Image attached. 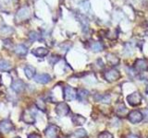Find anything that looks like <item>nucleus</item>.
<instances>
[{
	"mask_svg": "<svg viewBox=\"0 0 148 138\" xmlns=\"http://www.w3.org/2000/svg\"><path fill=\"white\" fill-rule=\"evenodd\" d=\"M143 97L139 92H133L127 97V101L130 105L132 106H138L142 102Z\"/></svg>",
	"mask_w": 148,
	"mask_h": 138,
	"instance_id": "obj_1",
	"label": "nucleus"
},
{
	"mask_svg": "<svg viewBox=\"0 0 148 138\" xmlns=\"http://www.w3.org/2000/svg\"><path fill=\"white\" fill-rule=\"evenodd\" d=\"M77 98V91L73 87L67 86L64 87V99L67 101H72Z\"/></svg>",
	"mask_w": 148,
	"mask_h": 138,
	"instance_id": "obj_2",
	"label": "nucleus"
},
{
	"mask_svg": "<svg viewBox=\"0 0 148 138\" xmlns=\"http://www.w3.org/2000/svg\"><path fill=\"white\" fill-rule=\"evenodd\" d=\"M69 112H71V109L66 102H59L56 107V112L60 117L66 116L69 113Z\"/></svg>",
	"mask_w": 148,
	"mask_h": 138,
	"instance_id": "obj_3",
	"label": "nucleus"
},
{
	"mask_svg": "<svg viewBox=\"0 0 148 138\" xmlns=\"http://www.w3.org/2000/svg\"><path fill=\"white\" fill-rule=\"evenodd\" d=\"M106 81L108 82H115L119 79L120 77V73L116 70V69H109L108 71H106L104 75Z\"/></svg>",
	"mask_w": 148,
	"mask_h": 138,
	"instance_id": "obj_4",
	"label": "nucleus"
},
{
	"mask_svg": "<svg viewBox=\"0 0 148 138\" xmlns=\"http://www.w3.org/2000/svg\"><path fill=\"white\" fill-rule=\"evenodd\" d=\"M60 129L57 125H49L45 129V135L46 138H58Z\"/></svg>",
	"mask_w": 148,
	"mask_h": 138,
	"instance_id": "obj_5",
	"label": "nucleus"
},
{
	"mask_svg": "<svg viewBox=\"0 0 148 138\" xmlns=\"http://www.w3.org/2000/svg\"><path fill=\"white\" fill-rule=\"evenodd\" d=\"M128 119L132 123H138L143 121V115L139 110H132L128 114Z\"/></svg>",
	"mask_w": 148,
	"mask_h": 138,
	"instance_id": "obj_6",
	"label": "nucleus"
},
{
	"mask_svg": "<svg viewBox=\"0 0 148 138\" xmlns=\"http://www.w3.org/2000/svg\"><path fill=\"white\" fill-rule=\"evenodd\" d=\"M134 68L139 72L148 70V62L145 59H137L134 64Z\"/></svg>",
	"mask_w": 148,
	"mask_h": 138,
	"instance_id": "obj_7",
	"label": "nucleus"
},
{
	"mask_svg": "<svg viewBox=\"0 0 148 138\" xmlns=\"http://www.w3.org/2000/svg\"><path fill=\"white\" fill-rule=\"evenodd\" d=\"M21 120L25 123L28 124H32L35 122V118L29 110H25L24 112L22 113V116H21Z\"/></svg>",
	"mask_w": 148,
	"mask_h": 138,
	"instance_id": "obj_8",
	"label": "nucleus"
},
{
	"mask_svg": "<svg viewBox=\"0 0 148 138\" xmlns=\"http://www.w3.org/2000/svg\"><path fill=\"white\" fill-rule=\"evenodd\" d=\"M115 112L119 117H125L128 115V109L123 103H118L115 107Z\"/></svg>",
	"mask_w": 148,
	"mask_h": 138,
	"instance_id": "obj_9",
	"label": "nucleus"
},
{
	"mask_svg": "<svg viewBox=\"0 0 148 138\" xmlns=\"http://www.w3.org/2000/svg\"><path fill=\"white\" fill-rule=\"evenodd\" d=\"M14 129V125L12 122L8 120H5V121L0 122V131L3 133H9Z\"/></svg>",
	"mask_w": 148,
	"mask_h": 138,
	"instance_id": "obj_10",
	"label": "nucleus"
},
{
	"mask_svg": "<svg viewBox=\"0 0 148 138\" xmlns=\"http://www.w3.org/2000/svg\"><path fill=\"white\" fill-rule=\"evenodd\" d=\"M34 80L40 84H47L51 80V76L47 74H38L34 76Z\"/></svg>",
	"mask_w": 148,
	"mask_h": 138,
	"instance_id": "obj_11",
	"label": "nucleus"
},
{
	"mask_svg": "<svg viewBox=\"0 0 148 138\" xmlns=\"http://www.w3.org/2000/svg\"><path fill=\"white\" fill-rule=\"evenodd\" d=\"M24 87H25L24 83H23V81H21L20 79L14 80L12 82V84H11V89H12V90L17 92V93H20V92H21L23 89H24Z\"/></svg>",
	"mask_w": 148,
	"mask_h": 138,
	"instance_id": "obj_12",
	"label": "nucleus"
},
{
	"mask_svg": "<svg viewBox=\"0 0 148 138\" xmlns=\"http://www.w3.org/2000/svg\"><path fill=\"white\" fill-rule=\"evenodd\" d=\"M14 52H15V53H17L18 55H20V56H24V55H26V53H28V49L25 45L18 44L15 46V48H14Z\"/></svg>",
	"mask_w": 148,
	"mask_h": 138,
	"instance_id": "obj_13",
	"label": "nucleus"
},
{
	"mask_svg": "<svg viewBox=\"0 0 148 138\" xmlns=\"http://www.w3.org/2000/svg\"><path fill=\"white\" fill-rule=\"evenodd\" d=\"M106 60H108V62L111 64V66H118V64H119V58L116 56L115 54L113 53H108L106 55Z\"/></svg>",
	"mask_w": 148,
	"mask_h": 138,
	"instance_id": "obj_14",
	"label": "nucleus"
},
{
	"mask_svg": "<svg viewBox=\"0 0 148 138\" xmlns=\"http://www.w3.org/2000/svg\"><path fill=\"white\" fill-rule=\"evenodd\" d=\"M32 53V54H34L36 57H45V55L48 54V50L43 47H40V48L34 49Z\"/></svg>",
	"mask_w": 148,
	"mask_h": 138,
	"instance_id": "obj_15",
	"label": "nucleus"
},
{
	"mask_svg": "<svg viewBox=\"0 0 148 138\" xmlns=\"http://www.w3.org/2000/svg\"><path fill=\"white\" fill-rule=\"evenodd\" d=\"M88 97H89V92L85 89H79L77 91V98L79 99V100L83 102V101H86Z\"/></svg>",
	"mask_w": 148,
	"mask_h": 138,
	"instance_id": "obj_16",
	"label": "nucleus"
},
{
	"mask_svg": "<svg viewBox=\"0 0 148 138\" xmlns=\"http://www.w3.org/2000/svg\"><path fill=\"white\" fill-rule=\"evenodd\" d=\"M72 122L75 125H82L86 122V118L80 114H76L72 117Z\"/></svg>",
	"mask_w": 148,
	"mask_h": 138,
	"instance_id": "obj_17",
	"label": "nucleus"
},
{
	"mask_svg": "<svg viewBox=\"0 0 148 138\" xmlns=\"http://www.w3.org/2000/svg\"><path fill=\"white\" fill-rule=\"evenodd\" d=\"M35 68L34 66H25L24 68V73H25V76L29 78V79H31V78H32L34 76H35Z\"/></svg>",
	"mask_w": 148,
	"mask_h": 138,
	"instance_id": "obj_18",
	"label": "nucleus"
},
{
	"mask_svg": "<svg viewBox=\"0 0 148 138\" xmlns=\"http://www.w3.org/2000/svg\"><path fill=\"white\" fill-rule=\"evenodd\" d=\"M11 69V64L9 62L6 61V60L0 59V71L7 72Z\"/></svg>",
	"mask_w": 148,
	"mask_h": 138,
	"instance_id": "obj_19",
	"label": "nucleus"
},
{
	"mask_svg": "<svg viewBox=\"0 0 148 138\" xmlns=\"http://www.w3.org/2000/svg\"><path fill=\"white\" fill-rule=\"evenodd\" d=\"M78 18L82 22V30L84 31H87L88 30V27H89V20H88L83 15H78Z\"/></svg>",
	"mask_w": 148,
	"mask_h": 138,
	"instance_id": "obj_20",
	"label": "nucleus"
},
{
	"mask_svg": "<svg viewBox=\"0 0 148 138\" xmlns=\"http://www.w3.org/2000/svg\"><path fill=\"white\" fill-rule=\"evenodd\" d=\"M91 49L95 53L101 52V51L103 50V45H102V43H99V41H92L91 43Z\"/></svg>",
	"mask_w": 148,
	"mask_h": 138,
	"instance_id": "obj_21",
	"label": "nucleus"
},
{
	"mask_svg": "<svg viewBox=\"0 0 148 138\" xmlns=\"http://www.w3.org/2000/svg\"><path fill=\"white\" fill-rule=\"evenodd\" d=\"M29 15H30V11L28 10V8H21V10L18 12L17 17L23 20V18H26L29 17Z\"/></svg>",
	"mask_w": 148,
	"mask_h": 138,
	"instance_id": "obj_22",
	"label": "nucleus"
},
{
	"mask_svg": "<svg viewBox=\"0 0 148 138\" xmlns=\"http://www.w3.org/2000/svg\"><path fill=\"white\" fill-rule=\"evenodd\" d=\"M95 99L99 100L101 102L104 103H109L110 102V96L109 95H96L95 96Z\"/></svg>",
	"mask_w": 148,
	"mask_h": 138,
	"instance_id": "obj_23",
	"label": "nucleus"
},
{
	"mask_svg": "<svg viewBox=\"0 0 148 138\" xmlns=\"http://www.w3.org/2000/svg\"><path fill=\"white\" fill-rule=\"evenodd\" d=\"M86 135H87V133L84 129H79V130L73 133V136L75 138H83L86 136Z\"/></svg>",
	"mask_w": 148,
	"mask_h": 138,
	"instance_id": "obj_24",
	"label": "nucleus"
},
{
	"mask_svg": "<svg viewBox=\"0 0 148 138\" xmlns=\"http://www.w3.org/2000/svg\"><path fill=\"white\" fill-rule=\"evenodd\" d=\"M81 7L82 9V11L84 12H87L90 10V3L88 0H85V1H83L81 3Z\"/></svg>",
	"mask_w": 148,
	"mask_h": 138,
	"instance_id": "obj_25",
	"label": "nucleus"
},
{
	"mask_svg": "<svg viewBox=\"0 0 148 138\" xmlns=\"http://www.w3.org/2000/svg\"><path fill=\"white\" fill-rule=\"evenodd\" d=\"M29 37H30V39L32 40V41L39 40V39H40V34H39V33H37L36 31H32V32H30Z\"/></svg>",
	"mask_w": 148,
	"mask_h": 138,
	"instance_id": "obj_26",
	"label": "nucleus"
},
{
	"mask_svg": "<svg viewBox=\"0 0 148 138\" xmlns=\"http://www.w3.org/2000/svg\"><path fill=\"white\" fill-rule=\"evenodd\" d=\"M98 138H114L113 135H111L109 132H102L98 135Z\"/></svg>",
	"mask_w": 148,
	"mask_h": 138,
	"instance_id": "obj_27",
	"label": "nucleus"
},
{
	"mask_svg": "<svg viewBox=\"0 0 148 138\" xmlns=\"http://www.w3.org/2000/svg\"><path fill=\"white\" fill-rule=\"evenodd\" d=\"M36 106L37 108L42 110H45V101H43L42 99H39L38 101L36 102Z\"/></svg>",
	"mask_w": 148,
	"mask_h": 138,
	"instance_id": "obj_28",
	"label": "nucleus"
},
{
	"mask_svg": "<svg viewBox=\"0 0 148 138\" xmlns=\"http://www.w3.org/2000/svg\"><path fill=\"white\" fill-rule=\"evenodd\" d=\"M28 138H41V136L38 135V133H31L28 136Z\"/></svg>",
	"mask_w": 148,
	"mask_h": 138,
	"instance_id": "obj_29",
	"label": "nucleus"
},
{
	"mask_svg": "<svg viewBox=\"0 0 148 138\" xmlns=\"http://www.w3.org/2000/svg\"><path fill=\"white\" fill-rule=\"evenodd\" d=\"M143 118L145 119V121H148V108H146L143 112Z\"/></svg>",
	"mask_w": 148,
	"mask_h": 138,
	"instance_id": "obj_30",
	"label": "nucleus"
},
{
	"mask_svg": "<svg viewBox=\"0 0 148 138\" xmlns=\"http://www.w3.org/2000/svg\"><path fill=\"white\" fill-rule=\"evenodd\" d=\"M126 138H139V136H137L135 135H127Z\"/></svg>",
	"mask_w": 148,
	"mask_h": 138,
	"instance_id": "obj_31",
	"label": "nucleus"
},
{
	"mask_svg": "<svg viewBox=\"0 0 148 138\" xmlns=\"http://www.w3.org/2000/svg\"><path fill=\"white\" fill-rule=\"evenodd\" d=\"M145 91H146V93H147V94H148V87H146V90H145Z\"/></svg>",
	"mask_w": 148,
	"mask_h": 138,
	"instance_id": "obj_32",
	"label": "nucleus"
},
{
	"mask_svg": "<svg viewBox=\"0 0 148 138\" xmlns=\"http://www.w3.org/2000/svg\"><path fill=\"white\" fill-rule=\"evenodd\" d=\"M63 138H69V137H63Z\"/></svg>",
	"mask_w": 148,
	"mask_h": 138,
	"instance_id": "obj_33",
	"label": "nucleus"
},
{
	"mask_svg": "<svg viewBox=\"0 0 148 138\" xmlns=\"http://www.w3.org/2000/svg\"><path fill=\"white\" fill-rule=\"evenodd\" d=\"M15 138H20V137H15Z\"/></svg>",
	"mask_w": 148,
	"mask_h": 138,
	"instance_id": "obj_34",
	"label": "nucleus"
},
{
	"mask_svg": "<svg viewBox=\"0 0 148 138\" xmlns=\"http://www.w3.org/2000/svg\"><path fill=\"white\" fill-rule=\"evenodd\" d=\"M147 138H148V136H147Z\"/></svg>",
	"mask_w": 148,
	"mask_h": 138,
	"instance_id": "obj_35",
	"label": "nucleus"
}]
</instances>
